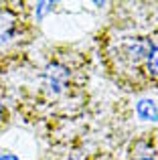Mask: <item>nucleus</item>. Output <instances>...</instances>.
Here are the masks:
<instances>
[{
    "instance_id": "2",
    "label": "nucleus",
    "mask_w": 158,
    "mask_h": 160,
    "mask_svg": "<svg viewBox=\"0 0 158 160\" xmlns=\"http://www.w3.org/2000/svg\"><path fill=\"white\" fill-rule=\"evenodd\" d=\"M106 75L126 91H144V67L152 45V28L97 37Z\"/></svg>"
},
{
    "instance_id": "3",
    "label": "nucleus",
    "mask_w": 158,
    "mask_h": 160,
    "mask_svg": "<svg viewBox=\"0 0 158 160\" xmlns=\"http://www.w3.org/2000/svg\"><path fill=\"white\" fill-rule=\"evenodd\" d=\"M37 35L39 27L32 22L24 4L0 2V73L18 65Z\"/></svg>"
},
{
    "instance_id": "1",
    "label": "nucleus",
    "mask_w": 158,
    "mask_h": 160,
    "mask_svg": "<svg viewBox=\"0 0 158 160\" xmlns=\"http://www.w3.org/2000/svg\"><path fill=\"white\" fill-rule=\"evenodd\" d=\"M89 83V57L73 49L45 55L37 69V99L49 108L75 106Z\"/></svg>"
},
{
    "instance_id": "6",
    "label": "nucleus",
    "mask_w": 158,
    "mask_h": 160,
    "mask_svg": "<svg viewBox=\"0 0 158 160\" xmlns=\"http://www.w3.org/2000/svg\"><path fill=\"white\" fill-rule=\"evenodd\" d=\"M12 122V112H10V99H8V91L6 85L0 81V132L10 126Z\"/></svg>"
},
{
    "instance_id": "5",
    "label": "nucleus",
    "mask_w": 158,
    "mask_h": 160,
    "mask_svg": "<svg viewBox=\"0 0 158 160\" xmlns=\"http://www.w3.org/2000/svg\"><path fill=\"white\" fill-rule=\"evenodd\" d=\"M158 91V24L152 28V45L144 67V91Z\"/></svg>"
},
{
    "instance_id": "4",
    "label": "nucleus",
    "mask_w": 158,
    "mask_h": 160,
    "mask_svg": "<svg viewBox=\"0 0 158 160\" xmlns=\"http://www.w3.org/2000/svg\"><path fill=\"white\" fill-rule=\"evenodd\" d=\"M118 160H158V132L134 138Z\"/></svg>"
}]
</instances>
